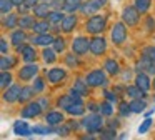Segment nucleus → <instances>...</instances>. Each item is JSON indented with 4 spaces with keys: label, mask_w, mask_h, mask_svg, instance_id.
I'll list each match as a JSON object with an SVG mask.
<instances>
[{
    "label": "nucleus",
    "mask_w": 155,
    "mask_h": 140,
    "mask_svg": "<svg viewBox=\"0 0 155 140\" xmlns=\"http://www.w3.org/2000/svg\"><path fill=\"white\" fill-rule=\"evenodd\" d=\"M102 117L104 115H102V113H97V112L90 113L88 117H84V118H82V127L90 133L100 132V130L104 128V123H105Z\"/></svg>",
    "instance_id": "nucleus-1"
},
{
    "label": "nucleus",
    "mask_w": 155,
    "mask_h": 140,
    "mask_svg": "<svg viewBox=\"0 0 155 140\" xmlns=\"http://www.w3.org/2000/svg\"><path fill=\"white\" fill-rule=\"evenodd\" d=\"M105 25H107L105 17H102V15H92L90 18L85 22V30H87L88 33H92V35H98V33H102L105 30Z\"/></svg>",
    "instance_id": "nucleus-2"
},
{
    "label": "nucleus",
    "mask_w": 155,
    "mask_h": 140,
    "mask_svg": "<svg viewBox=\"0 0 155 140\" xmlns=\"http://www.w3.org/2000/svg\"><path fill=\"white\" fill-rule=\"evenodd\" d=\"M107 70H92V72L87 73V77H85V80H87V83L90 87H107L108 85V78H107Z\"/></svg>",
    "instance_id": "nucleus-3"
},
{
    "label": "nucleus",
    "mask_w": 155,
    "mask_h": 140,
    "mask_svg": "<svg viewBox=\"0 0 155 140\" xmlns=\"http://www.w3.org/2000/svg\"><path fill=\"white\" fill-rule=\"evenodd\" d=\"M110 38L115 45H122V43L127 40V27H125V22H117L114 23L112 27V32H110Z\"/></svg>",
    "instance_id": "nucleus-4"
},
{
    "label": "nucleus",
    "mask_w": 155,
    "mask_h": 140,
    "mask_svg": "<svg viewBox=\"0 0 155 140\" xmlns=\"http://www.w3.org/2000/svg\"><path fill=\"white\" fill-rule=\"evenodd\" d=\"M122 20L125 22V25L135 27L140 20V12L137 10V7H125L122 12Z\"/></svg>",
    "instance_id": "nucleus-5"
},
{
    "label": "nucleus",
    "mask_w": 155,
    "mask_h": 140,
    "mask_svg": "<svg viewBox=\"0 0 155 140\" xmlns=\"http://www.w3.org/2000/svg\"><path fill=\"white\" fill-rule=\"evenodd\" d=\"M42 110L44 108H42L40 102H28L22 108L20 115H22V118H35V117H38L42 113Z\"/></svg>",
    "instance_id": "nucleus-6"
},
{
    "label": "nucleus",
    "mask_w": 155,
    "mask_h": 140,
    "mask_svg": "<svg viewBox=\"0 0 155 140\" xmlns=\"http://www.w3.org/2000/svg\"><path fill=\"white\" fill-rule=\"evenodd\" d=\"M88 50H90V42H88V38H85V37H77V38H74V42H72V52H75L77 55H85Z\"/></svg>",
    "instance_id": "nucleus-7"
},
{
    "label": "nucleus",
    "mask_w": 155,
    "mask_h": 140,
    "mask_svg": "<svg viewBox=\"0 0 155 140\" xmlns=\"http://www.w3.org/2000/svg\"><path fill=\"white\" fill-rule=\"evenodd\" d=\"M20 92H22V87L20 85H10L4 90V100L8 103H15L20 100Z\"/></svg>",
    "instance_id": "nucleus-8"
},
{
    "label": "nucleus",
    "mask_w": 155,
    "mask_h": 140,
    "mask_svg": "<svg viewBox=\"0 0 155 140\" xmlns=\"http://www.w3.org/2000/svg\"><path fill=\"white\" fill-rule=\"evenodd\" d=\"M107 50V40L104 37H98L95 35L94 38L90 40V52L94 55H102V53Z\"/></svg>",
    "instance_id": "nucleus-9"
},
{
    "label": "nucleus",
    "mask_w": 155,
    "mask_h": 140,
    "mask_svg": "<svg viewBox=\"0 0 155 140\" xmlns=\"http://www.w3.org/2000/svg\"><path fill=\"white\" fill-rule=\"evenodd\" d=\"M37 73H38V65L32 62V63H27L25 67H22L18 70V78L20 80H32Z\"/></svg>",
    "instance_id": "nucleus-10"
},
{
    "label": "nucleus",
    "mask_w": 155,
    "mask_h": 140,
    "mask_svg": "<svg viewBox=\"0 0 155 140\" xmlns=\"http://www.w3.org/2000/svg\"><path fill=\"white\" fill-rule=\"evenodd\" d=\"M17 52L22 53V58H24V62H27V63L35 62V58H37V52H35V48L32 45H25V43H22V45L17 47Z\"/></svg>",
    "instance_id": "nucleus-11"
},
{
    "label": "nucleus",
    "mask_w": 155,
    "mask_h": 140,
    "mask_svg": "<svg viewBox=\"0 0 155 140\" xmlns=\"http://www.w3.org/2000/svg\"><path fill=\"white\" fill-rule=\"evenodd\" d=\"M65 77H67V72L60 67H54V68L47 70V78L50 83H60L65 80Z\"/></svg>",
    "instance_id": "nucleus-12"
},
{
    "label": "nucleus",
    "mask_w": 155,
    "mask_h": 140,
    "mask_svg": "<svg viewBox=\"0 0 155 140\" xmlns=\"http://www.w3.org/2000/svg\"><path fill=\"white\" fill-rule=\"evenodd\" d=\"M14 133L18 137H30L32 133H34V130H32V127H28L27 122L17 120V122L14 123Z\"/></svg>",
    "instance_id": "nucleus-13"
},
{
    "label": "nucleus",
    "mask_w": 155,
    "mask_h": 140,
    "mask_svg": "<svg viewBox=\"0 0 155 140\" xmlns=\"http://www.w3.org/2000/svg\"><path fill=\"white\" fill-rule=\"evenodd\" d=\"M54 37L50 35V33H37V35H34L32 37V43L34 45H42V47H48V45H52L54 43Z\"/></svg>",
    "instance_id": "nucleus-14"
},
{
    "label": "nucleus",
    "mask_w": 155,
    "mask_h": 140,
    "mask_svg": "<svg viewBox=\"0 0 155 140\" xmlns=\"http://www.w3.org/2000/svg\"><path fill=\"white\" fill-rule=\"evenodd\" d=\"M100 3H98V0H88V2L82 3L80 5V12L84 13V15H94V13L98 12V8H100Z\"/></svg>",
    "instance_id": "nucleus-15"
},
{
    "label": "nucleus",
    "mask_w": 155,
    "mask_h": 140,
    "mask_svg": "<svg viewBox=\"0 0 155 140\" xmlns=\"http://www.w3.org/2000/svg\"><path fill=\"white\" fill-rule=\"evenodd\" d=\"M50 8H52L50 2H38L32 10H34V13H35L37 18H47L48 13H50Z\"/></svg>",
    "instance_id": "nucleus-16"
},
{
    "label": "nucleus",
    "mask_w": 155,
    "mask_h": 140,
    "mask_svg": "<svg viewBox=\"0 0 155 140\" xmlns=\"http://www.w3.org/2000/svg\"><path fill=\"white\" fill-rule=\"evenodd\" d=\"M65 117L62 112H57V110H54V112H47V115H45V122H47V125H60V123H64Z\"/></svg>",
    "instance_id": "nucleus-17"
},
{
    "label": "nucleus",
    "mask_w": 155,
    "mask_h": 140,
    "mask_svg": "<svg viewBox=\"0 0 155 140\" xmlns=\"http://www.w3.org/2000/svg\"><path fill=\"white\" fill-rule=\"evenodd\" d=\"M135 85L140 87L145 92L150 90V77L147 75V72H138L137 73V77H135Z\"/></svg>",
    "instance_id": "nucleus-18"
},
{
    "label": "nucleus",
    "mask_w": 155,
    "mask_h": 140,
    "mask_svg": "<svg viewBox=\"0 0 155 140\" xmlns=\"http://www.w3.org/2000/svg\"><path fill=\"white\" fill-rule=\"evenodd\" d=\"M75 25H77V17L72 15V13H68V15H65L64 20H62L60 28L64 30L65 33H68V32H72V30L75 28Z\"/></svg>",
    "instance_id": "nucleus-19"
},
{
    "label": "nucleus",
    "mask_w": 155,
    "mask_h": 140,
    "mask_svg": "<svg viewBox=\"0 0 155 140\" xmlns=\"http://www.w3.org/2000/svg\"><path fill=\"white\" fill-rule=\"evenodd\" d=\"M125 93H127L130 98H145V95H147V92L142 90L140 87H137V85L127 87V88H125Z\"/></svg>",
    "instance_id": "nucleus-20"
},
{
    "label": "nucleus",
    "mask_w": 155,
    "mask_h": 140,
    "mask_svg": "<svg viewBox=\"0 0 155 140\" xmlns=\"http://www.w3.org/2000/svg\"><path fill=\"white\" fill-rule=\"evenodd\" d=\"M65 112H67L68 115H72V117H80V115L85 113V105L82 102H75V103H72Z\"/></svg>",
    "instance_id": "nucleus-21"
},
{
    "label": "nucleus",
    "mask_w": 155,
    "mask_h": 140,
    "mask_svg": "<svg viewBox=\"0 0 155 140\" xmlns=\"http://www.w3.org/2000/svg\"><path fill=\"white\" fill-rule=\"evenodd\" d=\"M104 68L107 70L108 75H117V73L120 72V65H118V62H117V60H114V58H107V60H105Z\"/></svg>",
    "instance_id": "nucleus-22"
},
{
    "label": "nucleus",
    "mask_w": 155,
    "mask_h": 140,
    "mask_svg": "<svg viewBox=\"0 0 155 140\" xmlns=\"http://www.w3.org/2000/svg\"><path fill=\"white\" fill-rule=\"evenodd\" d=\"M10 40H12V45H15V47L22 45V43H24L25 40H27V35H25L24 28H20V30H14V32H12V35H10Z\"/></svg>",
    "instance_id": "nucleus-23"
},
{
    "label": "nucleus",
    "mask_w": 155,
    "mask_h": 140,
    "mask_svg": "<svg viewBox=\"0 0 155 140\" xmlns=\"http://www.w3.org/2000/svg\"><path fill=\"white\" fill-rule=\"evenodd\" d=\"M18 23H20V18H18L17 13H7L5 15V20H4V25L5 28H15V27H18Z\"/></svg>",
    "instance_id": "nucleus-24"
},
{
    "label": "nucleus",
    "mask_w": 155,
    "mask_h": 140,
    "mask_svg": "<svg viewBox=\"0 0 155 140\" xmlns=\"http://www.w3.org/2000/svg\"><path fill=\"white\" fill-rule=\"evenodd\" d=\"M88 83H87V80H82V78H78V80H75V83H74V90L77 93H80L82 97H85V95H88Z\"/></svg>",
    "instance_id": "nucleus-25"
},
{
    "label": "nucleus",
    "mask_w": 155,
    "mask_h": 140,
    "mask_svg": "<svg viewBox=\"0 0 155 140\" xmlns=\"http://www.w3.org/2000/svg\"><path fill=\"white\" fill-rule=\"evenodd\" d=\"M147 107V102L143 98H132L130 102V108H132V113H142Z\"/></svg>",
    "instance_id": "nucleus-26"
},
{
    "label": "nucleus",
    "mask_w": 155,
    "mask_h": 140,
    "mask_svg": "<svg viewBox=\"0 0 155 140\" xmlns=\"http://www.w3.org/2000/svg\"><path fill=\"white\" fill-rule=\"evenodd\" d=\"M64 10H52L50 13H48L47 20L50 22V25H58V23H62V20H64Z\"/></svg>",
    "instance_id": "nucleus-27"
},
{
    "label": "nucleus",
    "mask_w": 155,
    "mask_h": 140,
    "mask_svg": "<svg viewBox=\"0 0 155 140\" xmlns=\"http://www.w3.org/2000/svg\"><path fill=\"white\" fill-rule=\"evenodd\" d=\"M35 88L34 87H22V92H20V100L18 102H22V103H25V102H30L32 100V97L35 95Z\"/></svg>",
    "instance_id": "nucleus-28"
},
{
    "label": "nucleus",
    "mask_w": 155,
    "mask_h": 140,
    "mask_svg": "<svg viewBox=\"0 0 155 140\" xmlns=\"http://www.w3.org/2000/svg\"><path fill=\"white\" fill-rule=\"evenodd\" d=\"M48 25H50V22L45 18H40L38 22L34 23V27H32V30H34L35 33H45L48 32Z\"/></svg>",
    "instance_id": "nucleus-29"
},
{
    "label": "nucleus",
    "mask_w": 155,
    "mask_h": 140,
    "mask_svg": "<svg viewBox=\"0 0 155 140\" xmlns=\"http://www.w3.org/2000/svg\"><path fill=\"white\" fill-rule=\"evenodd\" d=\"M15 63H17L15 57L2 55V58H0V68H2V70H10L12 67H15Z\"/></svg>",
    "instance_id": "nucleus-30"
},
{
    "label": "nucleus",
    "mask_w": 155,
    "mask_h": 140,
    "mask_svg": "<svg viewBox=\"0 0 155 140\" xmlns=\"http://www.w3.org/2000/svg\"><path fill=\"white\" fill-rule=\"evenodd\" d=\"M55 48H48V47H45L44 52H42V58H44L45 63H54L55 60H57V55H55Z\"/></svg>",
    "instance_id": "nucleus-31"
},
{
    "label": "nucleus",
    "mask_w": 155,
    "mask_h": 140,
    "mask_svg": "<svg viewBox=\"0 0 155 140\" xmlns=\"http://www.w3.org/2000/svg\"><path fill=\"white\" fill-rule=\"evenodd\" d=\"M10 85H12V73L8 72V70H2V75H0V87L5 90Z\"/></svg>",
    "instance_id": "nucleus-32"
},
{
    "label": "nucleus",
    "mask_w": 155,
    "mask_h": 140,
    "mask_svg": "<svg viewBox=\"0 0 155 140\" xmlns=\"http://www.w3.org/2000/svg\"><path fill=\"white\" fill-rule=\"evenodd\" d=\"M150 67H152V60L142 57V60H138V62H137L135 70H137V73H138V72H148V70H150Z\"/></svg>",
    "instance_id": "nucleus-33"
},
{
    "label": "nucleus",
    "mask_w": 155,
    "mask_h": 140,
    "mask_svg": "<svg viewBox=\"0 0 155 140\" xmlns=\"http://www.w3.org/2000/svg\"><path fill=\"white\" fill-rule=\"evenodd\" d=\"M98 113H102L104 117H110L114 113V107H112V102H102L100 107H98Z\"/></svg>",
    "instance_id": "nucleus-34"
},
{
    "label": "nucleus",
    "mask_w": 155,
    "mask_h": 140,
    "mask_svg": "<svg viewBox=\"0 0 155 140\" xmlns=\"http://www.w3.org/2000/svg\"><path fill=\"white\" fill-rule=\"evenodd\" d=\"M34 23H35V18L32 15H24V17H20V23H18V27L24 28V30H27V28H32Z\"/></svg>",
    "instance_id": "nucleus-35"
},
{
    "label": "nucleus",
    "mask_w": 155,
    "mask_h": 140,
    "mask_svg": "<svg viewBox=\"0 0 155 140\" xmlns=\"http://www.w3.org/2000/svg\"><path fill=\"white\" fill-rule=\"evenodd\" d=\"M75 10H80V0H67L64 12H67V13H74Z\"/></svg>",
    "instance_id": "nucleus-36"
},
{
    "label": "nucleus",
    "mask_w": 155,
    "mask_h": 140,
    "mask_svg": "<svg viewBox=\"0 0 155 140\" xmlns=\"http://www.w3.org/2000/svg\"><path fill=\"white\" fill-rule=\"evenodd\" d=\"M32 130H34V133H37V135H48V133L54 132L52 125H48V127H45V125H34V127H32Z\"/></svg>",
    "instance_id": "nucleus-37"
},
{
    "label": "nucleus",
    "mask_w": 155,
    "mask_h": 140,
    "mask_svg": "<svg viewBox=\"0 0 155 140\" xmlns=\"http://www.w3.org/2000/svg\"><path fill=\"white\" fill-rule=\"evenodd\" d=\"M150 5H152V0H135V7H137V10L140 13L148 12Z\"/></svg>",
    "instance_id": "nucleus-38"
},
{
    "label": "nucleus",
    "mask_w": 155,
    "mask_h": 140,
    "mask_svg": "<svg viewBox=\"0 0 155 140\" xmlns=\"http://www.w3.org/2000/svg\"><path fill=\"white\" fill-rule=\"evenodd\" d=\"M115 137H117V133H115V128H112V127L100 130V138H104V140H112Z\"/></svg>",
    "instance_id": "nucleus-39"
},
{
    "label": "nucleus",
    "mask_w": 155,
    "mask_h": 140,
    "mask_svg": "<svg viewBox=\"0 0 155 140\" xmlns=\"http://www.w3.org/2000/svg\"><path fill=\"white\" fill-rule=\"evenodd\" d=\"M12 7H14L12 0H0V12H2V15L10 13L12 12Z\"/></svg>",
    "instance_id": "nucleus-40"
},
{
    "label": "nucleus",
    "mask_w": 155,
    "mask_h": 140,
    "mask_svg": "<svg viewBox=\"0 0 155 140\" xmlns=\"http://www.w3.org/2000/svg\"><path fill=\"white\" fill-rule=\"evenodd\" d=\"M142 57H145V58H148V60H152V62H155V45L145 47V48L142 50Z\"/></svg>",
    "instance_id": "nucleus-41"
},
{
    "label": "nucleus",
    "mask_w": 155,
    "mask_h": 140,
    "mask_svg": "<svg viewBox=\"0 0 155 140\" xmlns=\"http://www.w3.org/2000/svg\"><path fill=\"white\" fill-rule=\"evenodd\" d=\"M77 53H68V55L67 57H65V63H67V65L68 67H72V68H75V67H77L78 65V58H77Z\"/></svg>",
    "instance_id": "nucleus-42"
},
{
    "label": "nucleus",
    "mask_w": 155,
    "mask_h": 140,
    "mask_svg": "<svg viewBox=\"0 0 155 140\" xmlns=\"http://www.w3.org/2000/svg\"><path fill=\"white\" fill-rule=\"evenodd\" d=\"M54 48H55V52H64L65 50V40L62 38V37H57V38L54 40Z\"/></svg>",
    "instance_id": "nucleus-43"
},
{
    "label": "nucleus",
    "mask_w": 155,
    "mask_h": 140,
    "mask_svg": "<svg viewBox=\"0 0 155 140\" xmlns=\"http://www.w3.org/2000/svg\"><path fill=\"white\" fill-rule=\"evenodd\" d=\"M118 112H120V117H128L132 113V108H130V103H125L122 102L120 107H118Z\"/></svg>",
    "instance_id": "nucleus-44"
},
{
    "label": "nucleus",
    "mask_w": 155,
    "mask_h": 140,
    "mask_svg": "<svg viewBox=\"0 0 155 140\" xmlns=\"http://www.w3.org/2000/svg\"><path fill=\"white\" fill-rule=\"evenodd\" d=\"M67 0H50V7L54 10H64Z\"/></svg>",
    "instance_id": "nucleus-45"
},
{
    "label": "nucleus",
    "mask_w": 155,
    "mask_h": 140,
    "mask_svg": "<svg viewBox=\"0 0 155 140\" xmlns=\"http://www.w3.org/2000/svg\"><path fill=\"white\" fill-rule=\"evenodd\" d=\"M34 88H35V92L37 93H42L44 92V88H45V83H44V78H35V82H34Z\"/></svg>",
    "instance_id": "nucleus-46"
},
{
    "label": "nucleus",
    "mask_w": 155,
    "mask_h": 140,
    "mask_svg": "<svg viewBox=\"0 0 155 140\" xmlns=\"http://www.w3.org/2000/svg\"><path fill=\"white\" fill-rule=\"evenodd\" d=\"M150 127H152V118H150V117H147V118L143 120V123L138 127V133H145Z\"/></svg>",
    "instance_id": "nucleus-47"
},
{
    "label": "nucleus",
    "mask_w": 155,
    "mask_h": 140,
    "mask_svg": "<svg viewBox=\"0 0 155 140\" xmlns=\"http://www.w3.org/2000/svg\"><path fill=\"white\" fill-rule=\"evenodd\" d=\"M104 95H105V98H107L108 102H112V103H117V102H118V97H117V93L110 92V90H105V92H104Z\"/></svg>",
    "instance_id": "nucleus-48"
},
{
    "label": "nucleus",
    "mask_w": 155,
    "mask_h": 140,
    "mask_svg": "<svg viewBox=\"0 0 155 140\" xmlns=\"http://www.w3.org/2000/svg\"><path fill=\"white\" fill-rule=\"evenodd\" d=\"M0 50H2V55H7L8 53V45H7V40L5 38L0 40Z\"/></svg>",
    "instance_id": "nucleus-49"
},
{
    "label": "nucleus",
    "mask_w": 155,
    "mask_h": 140,
    "mask_svg": "<svg viewBox=\"0 0 155 140\" xmlns=\"http://www.w3.org/2000/svg\"><path fill=\"white\" fill-rule=\"evenodd\" d=\"M68 132H70V127L68 125H65V127H60V128L57 130V133L60 137H65V135H68Z\"/></svg>",
    "instance_id": "nucleus-50"
},
{
    "label": "nucleus",
    "mask_w": 155,
    "mask_h": 140,
    "mask_svg": "<svg viewBox=\"0 0 155 140\" xmlns=\"http://www.w3.org/2000/svg\"><path fill=\"white\" fill-rule=\"evenodd\" d=\"M38 2H40V0H24V5L27 7V8H34Z\"/></svg>",
    "instance_id": "nucleus-51"
},
{
    "label": "nucleus",
    "mask_w": 155,
    "mask_h": 140,
    "mask_svg": "<svg viewBox=\"0 0 155 140\" xmlns=\"http://www.w3.org/2000/svg\"><path fill=\"white\" fill-rule=\"evenodd\" d=\"M87 107H88V110H90V112H98V107H100V105H97V103L90 102Z\"/></svg>",
    "instance_id": "nucleus-52"
},
{
    "label": "nucleus",
    "mask_w": 155,
    "mask_h": 140,
    "mask_svg": "<svg viewBox=\"0 0 155 140\" xmlns=\"http://www.w3.org/2000/svg\"><path fill=\"white\" fill-rule=\"evenodd\" d=\"M153 27H155L153 18H152V17H148V18H147V28H148V30H153Z\"/></svg>",
    "instance_id": "nucleus-53"
},
{
    "label": "nucleus",
    "mask_w": 155,
    "mask_h": 140,
    "mask_svg": "<svg viewBox=\"0 0 155 140\" xmlns=\"http://www.w3.org/2000/svg\"><path fill=\"white\" fill-rule=\"evenodd\" d=\"M38 102H40V105H42V108H48V100L47 98H40V100H38Z\"/></svg>",
    "instance_id": "nucleus-54"
},
{
    "label": "nucleus",
    "mask_w": 155,
    "mask_h": 140,
    "mask_svg": "<svg viewBox=\"0 0 155 140\" xmlns=\"http://www.w3.org/2000/svg\"><path fill=\"white\" fill-rule=\"evenodd\" d=\"M118 123H120L118 120H112V122H108V127H112V128H117Z\"/></svg>",
    "instance_id": "nucleus-55"
},
{
    "label": "nucleus",
    "mask_w": 155,
    "mask_h": 140,
    "mask_svg": "<svg viewBox=\"0 0 155 140\" xmlns=\"http://www.w3.org/2000/svg\"><path fill=\"white\" fill-rule=\"evenodd\" d=\"M67 125L70 127V130H74V128H77V127H78V123H77V122H68Z\"/></svg>",
    "instance_id": "nucleus-56"
},
{
    "label": "nucleus",
    "mask_w": 155,
    "mask_h": 140,
    "mask_svg": "<svg viewBox=\"0 0 155 140\" xmlns=\"http://www.w3.org/2000/svg\"><path fill=\"white\" fill-rule=\"evenodd\" d=\"M12 3L15 7H20V5H24V0H12Z\"/></svg>",
    "instance_id": "nucleus-57"
},
{
    "label": "nucleus",
    "mask_w": 155,
    "mask_h": 140,
    "mask_svg": "<svg viewBox=\"0 0 155 140\" xmlns=\"http://www.w3.org/2000/svg\"><path fill=\"white\" fill-rule=\"evenodd\" d=\"M150 73H155V62H152V67H150V70H148Z\"/></svg>",
    "instance_id": "nucleus-58"
},
{
    "label": "nucleus",
    "mask_w": 155,
    "mask_h": 140,
    "mask_svg": "<svg viewBox=\"0 0 155 140\" xmlns=\"http://www.w3.org/2000/svg\"><path fill=\"white\" fill-rule=\"evenodd\" d=\"M107 2H108V0H98V3H100L102 7H104V5H107Z\"/></svg>",
    "instance_id": "nucleus-59"
},
{
    "label": "nucleus",
    "mask_w": 155,
    "mask_h": 140,
    "mask_svg": "<svg viewBox=\"0 0 155 140\" xmlns=\"http://www.w3.org/2000/svg\"><path fill=\"white\" fill-rule=\"evenodd\" d=\"M40 2H50V0H40Z\"/></svg>",
    "instance_id": "nucleus-60"
},
{
    "label": "nucleus",
    "mask_w": 155,
    "mask_h": 140,
    "mask_svg": "<svg viewBox=\"0 0 155 140\" xmlns=\"http://www.w3.org/2000/svg\"><path fill=\"white\" fill-rule=\"evenodd\" d=\"M153 88H155V83H153Z\"/></svg>",
    "instance_id": "nucleus-61"
}]
</instances>
